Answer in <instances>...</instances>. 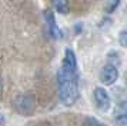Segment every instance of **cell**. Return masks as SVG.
<instances>
[{
	"label": "cell",
	"mask_w": 127,
	"mask_h": 126,
	"mask_svg": "<svg viewBox=\"0 0 127 126\" xmlns=\"http://www.w3.org/2000/svg\"><path fill=\"white\" fill-rule=\"evenodd\" d=\"M59 83V100L64 106H73L80 96L79 92V70H77V59L74 52L70 47H66L62 66L57 72Z\"/></svg>",
	"instance_id": "6da1fadb"
},
{
	"label": "cell",
	"mask_w": 127,
	"mask_h": 126,
	"mask_svg": "<svg viewBox=\"0 0 127 126\" xmlns=\"http://www.w3.org/2000/svg\"><path fill=\"white\" fill-rule=\"evenodd\" d=\"M13 106L17 110V113L23 115V116H30L36 110V99L30 93H20L14 97Z\"/></svg>",
	"instance_id": "7a4b0ae2"
},
{
	"label": "cell",
	"mask_w": 127,
	"mask_h": 126,
	"mask_svg": "<svg viewBox=\"0 0 127 126\" xmlns=\"http://www.w3.org/2000/svg\"><path fill=\"white\" fill-rule=\"evenodd\" d=\"M94 102H96V106L100 112H107L110 109L111 99H110V95L104 87L98 86L94 89Z\"/></svg>",
	"instance_id": "3957f363"
},
{
	"label": "cell",
	"mask_w": 127,
	"mask_h": 126,
	"mask_svg": "<svg viewBox=\"0 0 127 126\" xmlns=\"http://www.w3.org/2000/svg\"><path fill=\"white\" fill-rule=\"evenodd\" d=\"M98 77H100V82L106 86L114 85L116 82H117V79H119V69L114 67V66H111V64H106L100 70Z\"/></svg>",
	"instance_id": "277c9868"
},
{
	"label": "cell",
	"mask_w": 127,
	"mask_h": 126,
	"mask_svg": "<svg viewBox=\"0 0 127 126\" xmlns=\"http://www.w3.org/2000/svg\"><path fill=\"white\" fill-rule=\"evenodd\" d=\"M114 126H127V115H126V102L121 100L116 106Z\"/></svg>",
	"instance_id": "5b68a950"
},
{
	"label": "cell",
	"mask_w": 127,
	"mask_h": 126,
	"mask_svg": "<svg viewBox=\"0 0 127 126\" xmlns=\"http://www.w3.org/2000/svg\"><path fill=\"white\" fill-rule=\"evenodd\" d=\"M52 4L60 14L69 13V0H52Z\"/></svg>",
	"instance_id": "8992f818"
},
{
	"label": "cell",
	"mask_w": 127,
	"mask_h": 126,
	"mask_svg": "<svg viewBox=\"0 0 127 126\" xmlns=\"http://www.w3.org/2000/svg\"><path fill=\"white\" fill-rule=\"evenodd\" d=\"M119 63H120L119 53L114 52V50H110L109 53H107V64H111V66L117 67V66H119Z\"/></svg>",
	"instance_id": "52a82bcc"
},
{
	"label": "cell",
	"mask_w": 127,
	"mask_h": 126,
	"mask_svg": "<svg viewBox=\"0 0 127 126\" xmlns=\"http://www.w3.org/2000/svg\"><path fill=\"white\" fill-rule=\"evenodd\" d=\"M49 34L52 36L53 39H63V32H62V29L59 27L57 24L54 23L52 26H49Z\"/></svg>",
	"instance_id": "ba28073f"
},
{
	"label": "cell",
	"mask_w": 127,
	"mask_h": 126,
	"mask_svg": "<svg viewBox=\"0 0 127 126\" xmlns=\"http://www.w3.org/2000/svg\"><path fill=\"white\" fill-rule=\"evenodd\" d=\"M43 16H44V20H46L47 26H52V24H54V23H56V20H54V14H53V11L50 10V9L44 10Z\"/></svg>",
	"instance_id": "9c48e42d"
},
{
	"label": "cell",
	"mask_w": 127,
	"mask_h": 126,
	"mask_svg": "<svg viewBox=\"0 0 127 126\" xmlns=\"http://www.w3.org/2000/svg\"><path fill=\"white\" fill-rule=\"evenodd\" d=\"M86 126H104V125L98 119L93 118V116H89V118H86Z\"/></svg>",
	"instance_id": "30bf717a"
},
{
	"label": "cell",
	"mask_w": 127,
	"mask_h": 126,
	"mask_svg": "<svg viewBox=\"0 0 127 126\" xmlns=\"http://www.w3.org/2000/svg\"><path fill=\"white\" fill-rule=\"evenodd\" d=\"M120 4V0H113L111 1V4L107 6V13H113V11L117 9V6Z\"/></svg>",
	"instance_id": "8fae6325"
},
{
	"label": "cell",
	"mask_w": 127,
	"mask_h": 126,
	"mask_svg": "<svg viewBox=\"0 0 127 126\" xmlns=\"http://www.w3.org/2000/svg\"><path fill=\"white\" fill-rule=\"evenodd\" d=\"M126 30L123 29L120 32V34H119V39H120V45L123 46V47H126V45H127V42H126Z\"/></svg>",
	"instance_id": "7c38bea8"
},
{
	"label": "cell",
	"mask_w": 127,
	"mask_h": 126,
	"mask_svg": "<svg viewBox=\"0 0 127 126\" xmlns=\"http://www.w3.org/2000/svg\"><path fill=\"white\" fill-rule=\"evenodd\" d=\"M6 125V118L3 116V113H0V126H4Z\"/></svg>",
	"instance_id": "4fadbf2b"
}]
</instances>
